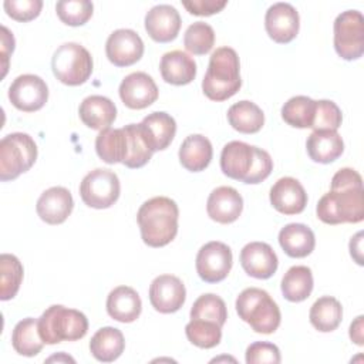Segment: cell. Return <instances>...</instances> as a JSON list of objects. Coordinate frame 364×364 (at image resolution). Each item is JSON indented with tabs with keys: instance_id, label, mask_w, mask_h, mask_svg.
<instances>
[{
	"instance_id": "6da1fadb",
	"label": "cell",
	"mask_w": 364,
	"mask_h": 364,
	"mask_svg": "<svg viewBox=\"0 0 364 364\" xmlns=\"http://www.w3.org/2000/svg\"><path fill=\"white\" fill-rule=\"evenodd\" d=\"M317 218L327 225L358 223L364 219L363 178L353 168H341L331 178V188L316 208Z\"/></svg>"
},
{
	"instance_id": "7a4b0ae2",
	"label": "cell",
	"mask_w": 364,
	"mask_h": 364,
	"mask_svg": "<svg viewBox=\"0 0 364 364\" xmlns=\"http://www.w3.org/2000/svg\"><path fill=\"white\" fill-rule=\"evenodd\" d=\"M220 169L228 178L255 185L270 175L273 159L262 148L242 141H230L222 149Z\"/></svg>"
},
{
	"instance_id": "3957f363",
	"label": "cell",
	"mask_w": 364,
	"mask_h": 364,
	"mask_svg": "<svg viewBox=\"0 0 364 364\" xmlns=\"http://www.w3.org/2000/svg\"><path fill=\"white\" fill-rule=\"evenodd\" d=\"M178 205L171 198L155 196L145 200L136 213L144 243L151 247L171 243L178 233Z\"/></svg>"
},
{
	"instance_id": "277c9868",
	"label": "cell",
	"mask_w": 364,
	"mask_h": 364,
	"mask_svg": "<svg viewBox=\"0 0 364 364\" xmlns=\"http://www.w3.org/2000/svg\"><path fill=\"white\" fill-rule=\"evenodd\" d=\"M240 87L242 78L237 53L232 47L216 48L210 54L202 81L203 94L212 101H225L233 97Z\"/></svg>"
},
{
	"instance_id": "5b68a950",
	"label": "cell",
	"mask_w": 364,
	"mask_h": 364,
	"mask_svg": "<svg viewBox=\"0 0 364 364\" xmlns=\"http://www.w3.org/2000/svg\"><path fill=\"white\" fill-rule=\"evenodd\" d=\"M236 311L256 333L272 334L280 326V309L263 289L247 287L240 291L236 299Z\"/></svg>"
},
{
	"instance_id": "8992f818",
	"label": "cell",
	"mask_w": 364,
	"mask_h": 364,
	"mask_svg": "<svg viewBox=\"0 0 364 364\" xmlns=\"http://www.w3.org/2000/svg\"><path fill=\"white\" fill-rule=\"evenodd\" d=\"M87 330L85 314L61 304L50 306L38 318V333L46 344L80 340L87 334Z\"/></svg>"
},
{
	"instance_id": "52a82bcc",
	"label": "cell",
	"mask_w": 364,
	"mask_h": 364,
	"mask_svg": "<svg viewBox=\"0 0 364 364\" xmlns=\"http://www.w3.org/2000/svg\"><path fill=\"white\" fill-rule=\"evenodd\" d=\"M37 159V145L24 132H11L0 141V181H13L27 172Z\"/></svg>"
},
{
	"instance_id": "ba28073f",
	"label": "cell",
	"mask_w": 364,
	"mask_h": 364,
	"mask_svg": "<svg viewBox=\"0 0 364 364\" xmlns=\"http://www.w3.org/2000/svg\"><path fill=\"white\" fill-rule=\"evenodd\" d=\"M92 57L78 43H64L53 54L51 68L54 77L65 85H81L92 73Z\"/></svg>"
},
{
	"instance_id": "9c48e42d",
	"label": "cell",
	"mask_w": 364,
	"mask_h": 364,
	"mask_svg": "<svg viewBox=\"0 0 364 364\" xmlns=\"http://www.w3.org/2000/svg\"><path fill=\"white\" fill-rule=\"evenodd\" d=\"M334 48L347 60H357L364 53V17L358 10H346L334 20Z\"/></svg>"
},
{
	"instance_id": "30bf717a",
	"label": "cell",
	"mask_w": 364,
	"mask_h": 364,
	"mask_svg": "<svg viewBox=\"0 0 364 364\" xmlns=\"http://www.w3.org/2000/svg\"><path fill=\"white\" fill-rule=\"evenodd\" d=\"M119 179L115 172L97 168L88 172L80 183V196L82 202L94 209H107L119 198Z\"/></svg>"
},
{
	"instance_id": "8fae6325",
	"label": "cell",
	"mask_w": 364,
	"mask_h": 364,
	"mask_svg": "<svg viewBox=\"0 0 364 364\" xmlns=\"http://www.w3.org/2000/svg\"><path fill=\"white\" fill-rule=\"evenodd\" d=\"M232 250L223 242L212 240L203 245L196 255V272L206 283H218L226 279L232 269Z\"/></svg>"
},
{
	"instance_id": "7c38bea8",
	"label": "cell",
	"mask_w": 364,
	"mask_h": 364,
	"mask_svg": "<svg viewBox=\"0 0 364 364\" xmlns=\"http://www.w3.org/2000/svg\"><path fill=\"white\" fill-rule=\"evenodd\" d=\"M9 100L17 109L34 112L46 105L48 100V87L41 77L23 74L9 87Z\"/></svg>"
},
{
	"instance_id": "4fadbf2b",
	"label": "cell",
	"mask_w": 364,
	"mask_h": 364,
	"mask_svg": "<svg viewBox=\"0 0 364 364\" xmlns=\"http://www.w3.org/2000/svg\"><path fill=\"white\" fill-rule=\"evenodd\" d=\"M105 54L117 67H129L141 60L144 41L131 28H118L109 34L105 43Z\"/></svg>"
},
{
	"instance_id": "5bb4252c",
	"label": "cell",
	"mask_w": 364,
	"mask_h": 364,
	"mask_svg": "<svg viewBox=\"0 0 364 364\" xmlns=\"http://www.w3.org/2000/svg\"><path fill=\"white\" fill-rule=\"evenodd\" d=\"M186 299L182 280L173 274H161L149 286V301L152 307L164 314L178 311Z\"/></svg>"
},
{
	"instance_id": "9a60e30c",
	"label": "cell",
	"mask_w": 364,
	"mask_h": 364,
	"mask_svg": "<svg viewBox=\"0 0 364 364\" xmlns=\"http://www.w3.org/2000/svg\"><path fill=\"white\" fill-rule=\"evenodd\" d=\"M300 17L290 3L272 4L264 16V28L269 37L280 44L290 43L299 33Z\"/></svg>"
},
{
	"instance_id": "2e32d148",
	"label": "cell",
	"mask_w": 364,
	"mask_h": 364,
	"mask_svg": "<svg viewBox=\"0 0 364 364\" xmlns=\"http://www.w3.org/2000/svg\"><path fill=\"white\" fill-rule=\"evenodd\" d=\"M158 87L151 75L142 71L128 74L119 84V98L131 109H142L158 98Z\"/></svg>"
},
{
	"instance_id": "e0dca14e",
	"label": "cell",
	"mask_w": 364,
	"mask_h": 364,
	"mask_svg": "<svg viewBox=\"0 0 364 364\" xmlns=\"http://www.w3.org/2000/svg\"><path fill=\"white\" fill-rule=\"evenodd\" d=\"M269 196L273 208L283 215L301 213L307 205V193L303 185L291 176L277 179Z\"/></svg>"
},
{
	"instance_id": "ac0fdd59",
	"label": "cell",
	"mask_w": 364,
	"mask_h": 364,
	"mask_svg": "<svg viewBox=\"0 0 364 364\" xmlns=\"http://www.w3.org/2000/svg\"><path fill=\"white\" fill-rule=\"evenodd\" d=\"M179 11L171 4L154 6L145 14V30L156 43H169L176 38L181 28Z\"/></svg>"
},
{
	"instance_id": "d6986e66",
	"label": "cell",
	"mask_w": 364,
	"mask_h": 364,
	"mask_svg": "<svg viewBox=\"0 0 364 364\" xmlns=\"http://www.w3.org/2000/svg\"><path fill=\"white\" fill-rule=\"evenodd\" d=\"M74 200L71 192L64 186H53L44 191L36 205L37 215L48 225H60L71 215Z\"/></svg>"
},
{
	"instance_id": "ffe728a7",
	"label": "cell",
	"mask_w": 364,
	"mask_h": 364,
	"mask_svg": "<svg viewBox=\"0 0 364 364\" xmlns=\"http://www.w3.org/2000/svg\"><path fill=\"white\" fill-rule=\"evenodd\" d=\"M240 264L249 276L269 279L276 273L279 260L270 245L250 242L240 250Z\"/></svg>"
},
{
	"instance_id": "44dd1931",
	"label": "cell",
	"mask_w": 364,
	"mask_h": 364,
	"mask_svg": "<svg viewBox=\"0 0 364 364\" xmlns=\"http://www.w3.org/2000/svg\"><path fill=\"white\" fill-rule=\"evenodd\" d=\"M243 210L242 195L232 186L213 189L206 202L208 216L222 225L235 222Z\"/></svg>"
},
{
	"instance_id": "7402d4cb",
	"label": "cell",
	"mask_w": 364,
	"mask_h": 364,
	"mask_svg": "<svg viewBox=\"0 0 364 364\" xmlns=\"http://www.w3.org/2000/svg\"><path fill=\"white\" fill-rule=\"evenodd\" d=\"M159 71L165 82L172 85H186L196 77V63L188 53L173 50L162 55Z\"/></svg>"
},
{
	"instance_id": "603a6c76",
	"label": "cell",
	"mask_w": 364,
	"mask_h": 364,
	"mask_svg": "<svg viewBox=\"0 0 364 364\" xmlns=\"http://www.w3.org/2000/svg\"><path fill=\"white\" fill-rule=\"evenodd\" d=\"M139 124L148 145L154 152L166 149L176 134L175 119L164 111L148 114Z\"/></svg>"
},
{
	"instance_id": "cb8c5ba5",
	"label": "cell",
	"mask_w": 364,
	"mask_h": 364,
	"mask_svg": "<svg viewBox=\"0 0 364 364\" xmlns=\"http://www.w3.org/2000/svg\"><path fill=\"white\" fill-rule=\"evenodd\" d=\"M142 310L139 294L129 286H118L107 297V313L119 323L135 321Z\"/></svg>"
},
{
	"instance_id": "d4e9b609",
	"label": "cell",
	"mask_w": 364,
	"mask_h": 364,
	"mask_svg": "<svg viewBox=\"0 0 364 364\" xmlns=\"http://www.w3.org/2000/svg\"><path fill=\"white\" fill-rule=\"evenodd\" d=\"M80 119L91 129H105L117 118L115 104L102 95H90L82 100L78 108Z\"/></svg>"
},
{
	"instance_id": "484cf974",
	"label": "cell",
	"mask_w": 364,
	"mask_h": 364,
	"mask_svg": "<svg viewBox=\"0 0 364 364\" xmlns=\"http://www.w3.org/2000/svg\"><path fill=\"white\" fill-rule=\"evenodd\" d=\"M307 154L310 159L318 164H330L341 156L344 151V142L337 131L321 129L313 131L306 142Z\"/></svg>"
},
{
	"instance_id": "4316f807",
	"label": "cell",
	"mask_w": 364,
	"mask_h": 364,
	"mask_svg": "<svg viewBox=\"0 0 364 364\" xmlns=\"http://www.w3.org/2000/svg\"><path fill=\"white\" fill-rule=\"evenodd\" d=\"M178 155L179 162L185 169L191 172H200L210 164L213 148L206 136L200 134H192L183 139Z\"/></svg>"
},
{
	"instance_id": "83f0119b",
	"label": "cell",
	"mask_w": 364,
	"mask_h": 364,
	"mask_svg": "<svg viewBox=\"0 0 364 364\" xmlns=\"http://www.w3.org/2000/svg\"><path fill=\"white\" fill-rule=\"evenodd\" d=\"M279 243L290 257H306L316 246L313 230L303 223H289L279 232Z\"/></svg>"
},
{
	"instance_id": "f1b7e54d",
	"label": "cell",
	"mask_w": 364,
	"mask_h": 364,
	"mask_svg": "<svg viewBox=\"0 0 364 364\" xmlns=\"http://www.w3.org/2000/svg\"><path fill=\"white\" fill-rule=\"evenodd\" d=\"M97 155L105 164L124 162L128 156V135L124 128H105L95 138Z\"/></svg>"
},
{
	"instance_id": "f546056e",
	"label": "cell",
	"mask_w": 364,
	"mask_h": 364,
	"mask_svg": "<svg viewBox=\"0 0 364 364\" xmlns=\"http://www.w3.org/2000/svg\"><path fill=\"white\" fill-rule=\"evenodd\" d=\"M125 348V340L121 330L115 327L100 328L90 341V351L92 357L101 363L115 361Z\"/></svg>"
},
{
	"instance_id": "4dcf8cb0",
	"label": "cell",
	"mask_w": 364,
	"mask_h": 364,
	"mask_svg": "<svg viewBox=\"0 0 364 364\" xmlns=\"http://www.w3.org/2000/svg\"><path fill=\"white\" fill-rule=\"evenodd\" d=\"M46 343L38 333V318L26 317L20 320L11 333V346L20 355H37Z\"/></svg>"
},
{
	"instance_id": "1f68e13d",
	"label": "cell",
	"mask_w": 364,
	"mask_h": 364,
	"mask_svg": "<svg viewBox=\"0 0 364 364\" xmlns=\"http://www.w3.org/2000/svg\"><path fill=\"white\" fill-rule=\"evenodd\" d=\"M309 318L311 326L316 330L321 333H330L336 330L341 323V318H343L341 303L331 296H323L317 299L310 307Z\"/></svg>"
},
{
	"instance_id": "d6a6232c",
	"label": "cell",
	"mask_w": 364,
	"mask_h": 364,
	"mask_svg": "<svg viewBox=\"0 0 364 364\" xmlns=\"http://www.w3.org/2000/svg\"><path fill=\"white\" fill-rule=\"evenodd\" d=\"M228 121L233 129L242 134H255L262 129L264 114L255 102L243 100L228 109Z\"/></svg>"
},
{
	"instance_id": "836d02e7",
	"label": "cell",
	"mask_w": 364,
	"mask_h": 364,
	"mask_svg": "<svg viewBox=\"0 0 364 364\" xmlns=\"http://www.w3.org/2000/svg\"><path fill=\"white\" fill-rule=\"evenodd\" d=\"M313 286V274L307 266H293L282 279V293L286 300L293 303L306 300L311 294Z\"/></svg>"
},
{
	"instance_id": "e575fe53",
	"label": "cell",
	"mask_w": 364,
	"mask_h": 364,
	"mask_svg": "<svg viewBox=\"0 0 364 364\" xmlns=\"http://www.w3.org/2000/svg\"><path fill=\"white\" fill-rule=\"evenodd\" d=\"M316 101L306 95H296L282 107V118L294 128H311L314 121Z\"/></svg>"
},
{
	"instance_id": "d590c367",
	"label": "cell",
	"mask_w": 364,
	"mask_h": 364,
	"mask_svg": "<svg viewBox=\"0 0 364 364\" xmlns=\"http://www.w3.org/2000/svg\"><path fill=\"white\" fill-rule=\"evenodd\" d=\"M23 264L14 256L3 253L0 256V300L13 299L23 282Z\"/></svg>"
},
{
	"instance_id": "8d00e7d4",
	"label": "cell",
	"mask_w": 364,
	"mask_h": 364,
	"mask_svg": "<svg viewBox=\"0 0 364 364\" xmlns=\"http://www.w3.org/2000/svg\"><path fill=\"white\" fill-rule=\"evenodd\" d=\"M124 129L128 135L129 151H128L127 159L122 164L131 169L141 168L145 164H148L154 151L148 145V141L142 132L141 124H128L124 127Z\"/></svg>"
},
{
	"instance_id": "74e56055",
	"label": "cell",
	"mask_w": 364,
	"mask_h": 364,
	"mask_svg": "<svg viewBox=\"0 0 364 364\" xmlns=\"http://www.w3.org/2000/svg\"><path fill=\"white\" fill-rule=\"evenodd\" d=\"M188 340L199 348H212L220 343L222 327L213 321L202 318H191L185 327Z\"/></svg>"
},
{
	"instance_id": "f35d334b",
	"label": "cell",
	"mask_w": 364,
	"mask_h": 364,
	"mask_svg": "<svg viewBox=\"0 0 364 364\" xmlns=\"http://www.w3.org/2000/svg\"><path fill=\"white\" fill-rule=\"evenodd\" d=\"M191 318H202V320H209L220 327L226 323L228 318V310L223 299L213 293H206L199 296L192 309H191Z\"/></svg>"
},
{
	"instance_id": "ab89813d",
	"label": "cell",
	"mask_w": 364,
	"mask_h": 364,
	"mask_svg": "<svg viewBox=\"0 0 364 364\" xmlns=\"http://www.w3.org/2000/svg\"><path fill=\"white\" fill-rule=\"evenodd\" d=\"M213 44L215 31L208 23L196 21L186 28L183 36V46L189 53L195 55H203L212 50Z\"/></svg>"
},
{
	"instance_id": "60d3db41",
	"label": "cell",
	"mask_w": 364,
	"mask_h": 364,
	"mask_svg": "<svg viewBox=\"0 0 364 364\" xmlns=\"http://www.w3.org/2000/svg\"><path fill=\"white\" fill-rule=\"evenodd\" d=\"M94 6L88 0H60L55 4L58 18L67 26H82L92 16Z\"/></svg>"
},
{
	"instance_id": "b9f144b4",
	"label": "cell",
	"mask_w": 364,
	"mask_h": 364,
	"mask_svg": "<svg viewBox=\"0 0 364 364\" xmlns=\"http://www.w3.org/2000/svg\"><path fill=\"white\" fill-rule=\"evenodd\" d=\"M343 115L338 105L330 100H318L316 101V109H314V121H313V129L321 131V129H330L337 131V128L341 125Z\"/></svg>"
},
{
	"instance_id": "7bdbcfd3",
	"label": "cell",
	"mask_w": 364,
	"mask_h": 364,
	"mask_svg": "<svg viewBox=\"0 0 364 364\" xmlns=\"http://www.w3.org/2000/svg\"><path fill=\"white\" fill-rule=\"evenodd\" d=\"M280 360V350L273 343L256 341L246 348L247 364H279Z\"/></svg>"
},
{
	"instance_id": "ee69618b",
	"label": "cell",
	"mask_w": 364,
	"mask_h": 364,
	"mask_svg": "<svg viewBox=\"0 0 364 364\" xmlns=\"http://www.w3.org/2000/svg\"><path fill=\"white\" fill-rule=\"evenodd\" d=\"M4 10L7 16L17 21H30L34 20L43 7L41 0H6Z\"/></svg>"
},
{
	"instance_id": "f6af8a7d",
	"label": "cell",
	"mask_w": 364,
	"mask_h": 364,
	"mask_svg": "<svg viewBox=\"0 0 364 364\" xmlns=\"http://www.w3.org/2000/svg\"><path fill=\"white\" fill-rule=\"evenodd\" d=\"M226 3V0H189L182 1V6L193 16H212L219 13Z\"/></svg>"
},
{
	"instance_id": "bcb514c9",
	"label": "cell",
	"mask_w": 364,
	"mask_h": 364,
	"mask_svg": "<svg viewBox=\"0 0 364 364\" xmlns=\"http://www.w3.org/2000/svg\"><path fill=\"white\" fill-rule=\"evenodd\" d=\"M1 55H3V58H4V63H3V68H4V74H6V71H7V55L10 54V53H13V50H14V37H13V33H10L9 30H7V27H1ZM3 74V75H4Z\"/></svg>"
},
{
	"instance_id": "7dc6e473",
	"label": "cell",
	"mask_w": 364,
	"mask_h": 364,
	"mask_svg": "<svg viewBox=\"0 0 364 364\" xmlns=\"http://www.w3.org/2000/svg\"><path fill=\"white\" fill-rule=\"evenodd\" d=\"M363 232H358L354 237L350 240V255L351 257L358 263L363 264V250H361V242H363Z\"/></svg>"
},
{
	"instance_id": "c3c4849f",
	"label": "cell",
	"mask_w": 364,
	"mask_h": 364,
	"mask_svg": "<svg viewBox=\"0 0 364 364\" xmlns=\"http://www.w3.org/2000/svg\"><path fill=\"white\" fill-rule=\"evenodd\" d=\"M363 320L364 317L363 316H358L350 326V338L357 344V346H363L364 341H363Z\"/></svg>"
}]
</instances>
